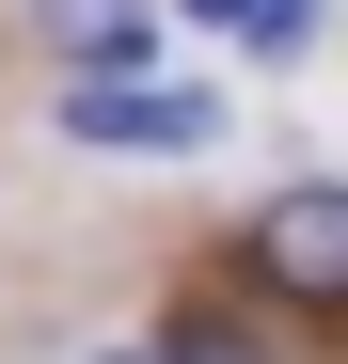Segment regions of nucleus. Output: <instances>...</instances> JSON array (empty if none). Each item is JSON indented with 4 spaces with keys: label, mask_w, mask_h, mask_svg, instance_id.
Returning a JSON list of instances; mask_svg holds the SVG:
<instances>
[{
    "label": "nucleus",
    "mask_w": 348,
    "mask_h": 364,
    "mask_svg": "<svg viewBox=\"0 0 348 364\" xmlns=\"http://www.w3.org/2000/svg\"><path fill=\"white\" fill-rule=\"evenodd\" d=\"M64 143H222V95H174V80H64Z\"/></svg>",
    "instance_id": "2"
},
{
    "label": "nucleus",
    "mask_w": 348,
    "mask_h": 364,
    "mask_svg": "<svg viewBox=\"0 0 348 364\" xmlns=\"http://www.w3.org/2000/svg\"><path fill=\"white\" fill-rule=\"evenodd\" d=\"M190 16H206V32H254V48H301L317 0H190Z\"/></svg>",
    "instance_id": "5"
},
{
    "label": "nucleus",
    "mask_w": 348,
    "mask_h": 364,
    "mask_svg": "<svg viewBox=\"0 0 348 364\" xmlns=\"http://www.w3.org/2000/svg\"><path fill=\"white\" fill-rule=\"evenodd\" d=\"M254 285H285L301 317H348V191H269L254 206Z\"/></svg>",
    "instance_id": "1"
},
{
    "label": "nucleus",
    "mask_w": 348,
    "mask_h": 364,
    "mask_svg": "<svg viewBox=\"0 0 348 364\" xmlns=\"http://www.w3.org/2000/svg\"><path fill=\"white\" fill-rule=\"evenodd\" d=\"M143 364H285V348H269L254 317H174V333H158Z\"/></svg>",
    "instance_id": "4"
},
{
    "label": "nucleus",
    "mask_w": 348,
    "mask_h": 364,
    "mask_svg": "<svg viewBox=\"0 0 348 364\" xmlns=\"http://www.w3.org/2000/svg\"><path fill=\"white\" fill-rule=\"evenodd\" d=\"M64 64L80 80H143L158 64V16H143V0H64Z\"/></svg>",
    "instance_id": "3"
}]
</instances>
